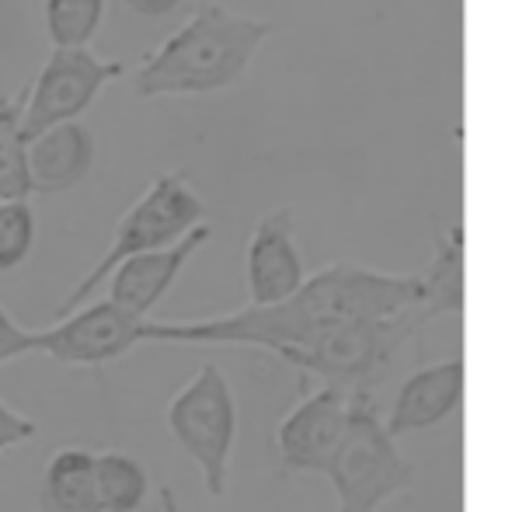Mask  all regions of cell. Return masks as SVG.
<instances>
[{"instance_id":"1","label":"cell","mask_w":505,"mask_h":512,"mask_svg":"<svg viewBox=\"0 0 505 512\" xmlns=\"http://www.w3.org/2000/svg\"><path fill=\"white\" fill-rule=\"evenodd\" d=\"M425 290V276L380 272L370 265L331 262L276 304H248L220 317L199 321H150L143 342H182V345H255L276 356L283 345L314 335L331 324L384 317L415 304Z\"/></svg>"},{"instance_id":"2","label":"cell","mask_w":505,"mask_h":512,"mask_svg":"<svg viewBox=\"0 0 505 512\" xmlns=\"http://www.w3.org/2000/svg\"><path fill=\"white\" fill-rule=\"evenodd\" d=\"M272 25L227 4H202L129 77L136 98H199L237 84L269 42Z\"/></svg>"},{"instance_id":"3","label":"cell","mask_w":505,"mask_h":512,"mask_svg":"<svg viewBox=\"0 0 505 512\" xmlns=\"http://www.w3.org/2000/svg\"><path fill=\"white\" fill-rule=\"evenodd\" d=\"M394 439L398 436H391L380 422L370 387H352L342 439L324 467L335 488L338 512H377L394 495L411 492L415 467L401 457Z\"/></svg>"},{"instance_id":"4","label":"cell","mask_w":505,"mask_h":512,"mask_svg":"<svg viewBox=\"0 0 505 512\" xmlns=\"http://www.w3.org/2000/svg\"><path fill=\"white\" fill-rule=\"evenodd\" d=\"M206 220V203L196 192V185L189 182L185 171H164L147 185L140 199L119 216L115 234L108 251L88 269V276L63 297V304L56 307V317H63L67 310L81 307L84 300H91L105 286L108 272L122 262V258L143 255V251L164 248V244L185 237L192 227Z\"/></svg>"},{"instance_id":"5","label":"cell","mask_w":505,"mask_h":512,"mask_svg":"<svg viewBox=\"0 0 505 512\" xmlns=\"http://www.w3.org/2000/svg\"><path fill=\"white\" fill-rule=\"evenodd\" d=\"M168 429L185 453L196 460L202 485L213 499L227 495L230 450L237 439V405L230 380L209 359L196 370V377L171 398Z\"/></svg>"},{"instance_id":"6","label":"cell","mask_w":505,"mask_h":512,"mask_svg":"<svg viewBox=\"0 0 505 512\" xmlns=\"http://www.w3.org/2000/svg\"><path fill=\"white\" fill-rule=\"evenodd\" d=\"M126 74L119 60L98 56L91 46H53L49 60L28 84L18 105V126L21 136L32 140L35 133L56 126V122L81 119L98 95L112 81Z\"/></svg>"},{"instance_id":"7","label":"cell","mask_w":505,"mask_h":512,"mask_svg":"<svg viewBox=\"0 0 505 512\" xmlns=\"http://www.w3.org/2000/svg\"><path fill=\"white\" fill-rule=\"evenodd\" d=\"M147 317L112 304V300H84L81 307L56 317V324L35 331V352L67 366H105L133 352L143 342Z\"/></svg>"},{"instance_id":"8","label":"cell","mask_w":505,"mask_h":512,"mask_svg":"<svg viewBox=\"0 0 505 512\" xmlns=\"http://www.w3.org/2000/svg\"><path fill=\"white\" fill-rule=\"evenodd\" d=\"M349 415V387L324 384L321 391H303L276 429V457L286 471L324 474Z\"/></svg>"},{"instance_id":"9","label":"cell","mask_w":505,"mask_h":512,"mask_svg":"<svg viewBox=\"0 0 505 512\" xmlns=\"http://www.w3.org/2000/svg\"><path fill=\"white\" fill-rule=\"evenodd\" d=\"M303 255L297 244V216L290 206H279L255 223L244 255L248 304H276L303 283Z\"/></svg>"},{"instance_id":"10","label":"cell","mask_w":505,"mask_h":512,"mask_svg":"<svg viewBox=\"0 0 505 512\" xmlns=\"http://www.w3.org/2000/svg\"><path fill=\"white\" fill-rule=\"evenodd\" d=\"M213 237V227L206 220L199 227H192L185 237L164 244V248L143 251V255L122 258L112 272H108V300L140 317H150V310L168 297V290L175 286V279L182 276V269L192 262V255L202 244Z\"/></svg>"},{"instance_id":"11","label":"cell","mask_w":505,"mask_h":512,"mask_svg":"<svg viewBox=\"0 0 505 512\" xmlns=\"http://www.w3.org/2000/svg\"><path fill=\"white\" fill-rule=\"evenodd\" d=\"M464 380L467 366L460 356L415 370L398 387V398H394L391 411H387V432L404 436V432H422L446 422L460 408V401H464Z\"/></svg>"},{"instance_id":"12","label":"cell","mask_w":505,"mask_h":512,"mask_svg":"<svg viewBox=\"0 0 505 512\" xmlns=\"http://www.w3.org/2000/svg\"><path fill=\"white\" fill-rule=\"evenodd\" d=\"M98 143L88 122L70 119L42 129L28 140V182L32 192H70L95 168Z\"/></svg>"},{"instance_id":"13","label":"cell","mask_w":505,"mask_h":512,"mask_svg":"<svg viewBox=\"0 0 505 512\" xmlns=\"http://www.w3.org/2000/svg\"><path fill=\"white\" fill-rule=\"evenodd\" d=\"M46 512H98L95 499V453L84 446H63L42 474Z\"/></svg>"},{"instance_id":"14","label":"cell","mask_w":505,"mask_h":512,"mask_svg":"<svg viewBox=\"0 0 505 512\" xmlns=\"http://www.w3.org/2000/svg\"><path fill=\"white\" fill-rule=\"evenodd\" d=\"M150 492L147 467L122 450L95 453V499L98 512H136Z\"/></svg>"},{"instance_id":"15","label":"cell","mask_w":505,"mask_h":512,"mask_svg":"<svg viewBox=\"0 0 505 512\" xmlns=\"http://www.w3.org/2000/svg\"><path fill=\"white\" fill-rule=\"evenodd\" d=\"M21 98H0V199H28V140L18 126Z\"/></svg>"},{"instance_id":"16","label":"cell","mask_w":505,"mask_h":512,"mask_svg":"<svg viewBox=\"0 0 505 512\" xmlns=\"http://www.w3.org/2000/svg\"><path fill=\"white\" fill-rule=\"evenodd\" d=\"M42 14L53 46H88L105 18V0H46Z\"/></svg>"},{"instance_id":"17","label":"cell","mask_w":505,"mask_h":512,"mask_svg":"<svg viewBox=\"0 0 505 512\" xmlns=\"http://www.w3.org/2000/svg\"><path fill=\"white\" fill-rule=\"evenodd\" d=\"M35 241V213L28 199H0V272L18 269Z\"/></svg>"},{"instance_id":"18","label":"cell","mask_w":505,"mask_h":512,"mask_svg":"<svg viewBox=\"0 0 505 512\" xmlns=\"http://www.w3.org/2000/svg\"><path fill=\"white\" fill-rule=\"evenodd\" d=\"M35 352V328H25L18 324L4 307H0V366L11 363L18 356H28Z\"/></svg>"},{"instance_id":"19","label":"cell","mask_w":505,"mask_h":512,"mask_svg":"<svg viewBox=\"0 0 505 512\" xmlns=\"http://www.w3.org/2000/svg\"><path fill=\"white\" fill-rule=\"evenodd\" d=\"M35 432H39V425H35L32 418L18 415V411L0 398V453L11 450V446H18V443L35 439Z\"/></svg>"},{"instance_id":"20","label":"cell","mask_w":505,"mask_h":512,"mask_svg":"<svg viewBox=\"0 0 505 512\" xmlns=\"http://www.w3.org/2000/svg\"><path fill=\"white\" fill-rule=\"evenodd\" d=\"M122 4L133 14H140V18H164V14L178 11L182 0H122Z\"/></svg>"},{"instance_id":"21","label":"cell","mask_w":505,"mask_h":512,"mask_svg":"<svg viewBox=\"0 0 505 512\" xmlns=\"http://www.w3.org/2000/svg\"><path fill=\"white\" fill-rule=\"evenodd\" d=\"M157 499H161V509H164V512H185L182 506H178V495H175V488H168V485H164L161 492H157Z\"/></svg>"}]
</instances>
